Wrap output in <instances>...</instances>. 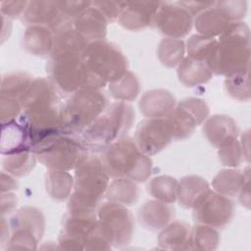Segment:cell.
<instances>
[{
    "instance_id": "1",
    "label": "cell",
    "mask_w": 251,
    "mask_h": 251,
    "mask_svg": "<svg viewBox=\"0 0 251 251\" xmlns=\"http://www.w3.org/2000/svg\"><path fill=\"white\" fill-rule=\"evenodd\" d=\"M249 28L241 22L229 23L208 59V65L217 75L226 76L249 69Z\"/></svg>"
},
{
    "instance_id": "2",
    "label": "cell",
    "mask_w": 251,
    "mask_h": 251,
    "mask_svg": "<svg viewBox=\"0 0 251 251\" xmlns=\"http://www.w3.org/2000/svg\"><path fill=\"white\" fill-rule=\"evenodd\" d=\"M134 122L132 107L124 101H118L91 123L81 133L80 140L89 150L104 151L110 144L124 137Z\"/></svg>"
},
{
    "instance_id": "3",
    "label": "cell",
    "mask_w": 251,
    "mask_h": 251,
    "mask_svg": "<svg viewBox=\"0 0 251 251\" xmlns=\"http://www.w3.org/2000/svg\"><path fill=\"white\" fill-rule=\"evenodd\" d=\"M102 162L111 177H126L145 181L151 175L152 161L137 147L135 141L124 136L110 144L104 151Z\"/></svg>"
},
{
    "instance_id": "4",
    "label": "cell",
    "mask_w": 251,
    "mask_h": 251,
    "mask_svg": "<svg viewBox=\"0 0 251 251\" xmlns=\"http://www.w3.org/2000/svg\"><path fill=\"white\" fill-rule=\"evenodd\" d=\"M109 177L102 159L88 156L75 169V191L69 201V211L95 210L107 191Z\"/></svg>"
},
{
    "instance_id": "5",
    "label": "cell",
    "mask_w": 251,
    "mask_h": 251,
    "mask_svg": "<svg viewBox=\"0 0 251 251\" xmlns=\"http://www.w3.org/2000/svg\"><path fill=\"white\" fill-rule=\"evenodd\" d=\"M108 107V99L100 89H80L60 108L61 131L69 135L81 133Z\"/></svg>"
},
{
    "instance_id": "6",
    "label": "cell",
    "mask_w": 251,
    "mask_h": 251,
    "mask_svg": "<svg viewBox=\"0 0 251 251\" xmlns=\"http://www.w3.org/2000/svg\"><path fill=\"white\" fill-rule=\"evenodd\" d=\"M32 151L43 166L53 171L76 169L88 157V149L80 139L63 132L49 136Z\"/></svg>"
},
{
    "instance_id": "7",
    "label": "cell",
    "mask_w": 251,
    "mask_h": 251,
    "mask_svg": "<svg viewBox=\"0 0 251 251\" xmlns=\"http://www.w3.org/2000/svg\"><path fill=\"white\" fill-rule=\"evenodd\" d=\"M47 71L56 88L65 94L72 95L86 88L100 89L106 85L86 69L79 56L51 58Z\"/></svg>"
},
{
    "instance_id": "8",
    "label": "cell",
    "mask_w": 251,
    "mask_h": 251,
    "mask_svg": "<svg viewBox=\"0 0 251 251\" xmlns=\"http://www.w3.org/2000/svg\"><path fill=\"white\" fill-rule=\"evenodd\" d=\"M81 60L86 69L105 84L118 80L127 72V62L121 49L105 39L89 42Z\"/></svg>"
},
{
    "instance_id": "9",
    "label": "cell",
    "mask_w": 251,
    "mask_h": 251,
    "mask_svg": "<svg viewBox=\"0 0 251 251\" xmlns=\"http://www.w3.org/2000/svg\"><path fill=\"white\" fill-rule=\"evenodd\" d=\"M97 216L101 229L111 245L122 247L129 243L133 231V222L131 214L125 205L112 201L103 203Z\"/></svg>"
},
{
    "instance_id": "10",
    "label": "cell",
    "mask_w": 251,
    "mask_h": 251,
    "mask_svg": "<svg viewBox=\"0 0 251 251\" xmlns=\"http://www.w3.org/2000/svg\"><path fill=\"white\" fill-rule=\"evenodd\" d=\"M209 115L206 102L198 98H186L178 103L167 116L172 137L184 139L189 137L197 126L203 123Z\"/></svg>"
},
{
    "instance_id": "11",
    "label": "cell",
    "mask_w": 251,
    "mask_h": 251,
    "mask_svg": "<svg viewBox=\"0 0 251 251\" xmlns=\"http://www.w3.org/2000/svg\"><path fill=\"white\" fill-rule=\"evenodd\" d=\"M19 122L28 135L31 149L49 136L62 132L60 109L57 105L24 110L19 117Z\"/></svg>"
},
{
    "instance_id": "12",
    "label": "cell",
    "mask_w": 251,
    "mask_h": 251,
    "mask_svg": "<svg viewBox=\"0 0 251 251\" xmlns=\"http://www.w3.org/2000/svg\"><path fill=\"white\" fill-rule=\"evenodd\" d=\"M233 211V203L226 196L210 189L193 207V218L198 224L222 227L231 220Z\"/></svg>"
},
{
    "instance_id": "13",
    "label": "cell",
    "mask_w": 251,
    "mask_h": 251,
    "mask_svg": "<svg viewBox=\"0 0 251 251\" xmlns=\"http://www.w3.org/2000/svg\"><path fill=\"white\" fill-rule=\"evenodd\" d=\"M158 30L171 38L185 36L193 24L192 15L177 3L160 2L153 23Z\"/></svg>"
},
{
    "instance_id": "14",
    "label": "cell",
    "mask_w": 251,
    "mask_h": 251,
    "mask_svg": "<svg viewBox=\"0 0 251 251\" xmlns=\"http://www.w3.org/2000/svg\"><path fill=\"white\" fill-rule=\"evenodd\" d=\"M173 139L165 118H148L140 122L135 131V143L147 156L157 154Z\"/></svg>"
},
{
    "instance_id": "15",
    "label": "cell",
    "mask_w": 251,
    "mask_h": 251,
    "mask_svg": "<svg viewBox=\"0 0 251 251\" xmlns=\"http://www.w3.org/2000/svg\"><path fill=\"white\" fill-rule=\"evenodd\" d=\"M160 2H126L119 18L120 24L126 29L139 30L153 23Z\"/></svg>"
},
{
    "instance_id": "16",
    "label": "cell",
    "mask_w": 251,
    "mask_h": 251,
    "mask_svg": "<svg viewBox=\"0 0 251 251\" xmlns=\"http://www.w3.org/2000/svg\"><path fill=\"white\" fill-rule=\"evenodd\" d=\"M57 88L51 79L44 77L36 78L31 81L26 91L20 97V102L24 110L57 105L60 101Z\"/></svg>"
},
{
    "instance_id": "17",
    "label": "cell",
    "mask_w": 251,
    "mask_h": 251,
    "mask_svg": "<svg viewBox=\"0 0 251 251\" xmlns=\"http://www.w3.org/2000/svg\"><path fill=\"white\" fill-rule=\"evenodd\" d=\"M107 20L92 4L74 20V28L88 42L103 40L107 31Z\"/></svg>"
},
{
    "instance_id": "18",
    "label": "cell",
    "mask_w": 251,
    "mask_h": 251,
    "mask_svg": "<svg viewBox=\"0 0 251 251\" xmlns=\"http://www.w3.org/2000/svg\"><path fill=\"white\" fill-rule=\"evenodd\" d=\"M203 132L212 145L220 148L236 139L237 127L230 117L216 115L206 121Z\"/></svg>"
},
{
    "instance_id": "19",
    "label": "cell",
    "mask_w": 251,
    "mask_h": 251,
    "mask_svg": "<svg viewBox=\"0 0 251 251\" xmlns=\"http://www.w3.org/2000/svg\"><path fill=\"white\" fill-rule=\"evenodd\" d=\"M175 215V209L170 203L162 201H147L138 211L140 224L150 230L164 228Z\"/></svg>"
},
{
    "instance_id": "20",
    "label": "cell",
    "mask_w": 251,
    "mask_h": 251,
    "mask_svg": "<svg viewBox=\"0 0 251 251\" xmlns=\"http://www.w3.org/2000/svg\"><path fill=\"white\" fill-rule=\"evenodd\" d=\"M175 96L165 89L147 91L139 101L140 112L147 118H164L175 108Z\"/></svg>"
},
{
    "instance_id": "21",
    "label": "cell",
    "mask_w": 251,
    "mask_h": 251,
    "mask_svg": "<svg viewBox=\"0 0 251 251\" xmlns=\"http://www.w3.org/2000/svg\"><path fill=\"white\" fill-rule=\"evenodd\" d=\"M25 150H32L28 135L20 122L12 121L2 124L0 151L3 156Z\"/></svg>"
},
{
    "instance_id": "22",
    "label": "cell",
    "mask_w": 251,
    "mask_h": 251,
    "mask_svg": "<svg viewBox=\"0 0 251 251\" xmlns=\"http://www.w3.org/2000/svg\"><path fill=\"white\" fill-rule=\"evenodd\" d=\"M61 11L58 2L31 1L22 15V21L30 25L50 26L58 18Z\"/></svg>"
},
{
    "instance_id": "23",
    "label": "cell",
    "mask_w": 251,
    "mask_h": 251,
    "mask_svg": "<svg viewBox=\"0 0 251 251\" xmlns=\"http://www.w3.org/2000/svg\"><path fill=\"white\" fill-rule=\"evenodd\" d=\"M88 43L89 42L75 28L62 31L54 35V44L51 52V58L65 56L81 57Z\"/></svg>"
},
{
    "instance_id": "24",
    "label": "cell",
    "mask_w": 251,
    "mask_h": 251,
    "mask_svg": "<svg viewBox=\"0 0 251 251\" xmlns=\"http://www.w3.org/2000/svg\"><path fill=\"white\" fill-rule=\"evenodd\" d=\"M210 190L208 182L196 176H187L177 182L176 198L184 208H193Z\"/></svg>"
},
{
    "instance_id": "25",
    "label": "cell",
    "mask_w": 251,
    "mask_h": 251,
    "mask_svg": "<svg viewBox=\"0 0 251 251\" xmlns=\"http://www.w3.org/2000/svg\"><path fill=\"white\" fill-rule=\"evenodd\" d=\"M54 33L45 25H29L24 35V47L35 56L51 55Z\"/></svg>"
},
{
    "instance_id": "26",
    "label": "cell",
    "mask_w": 251,
    "mask_h": 251,
    "mask_svg": "<svg viewBox=\"0 0 251 251\" xmlns=\"http://www.w3.org/2000/svg\"><path fill=\"white\" fill-rule=\"evenodd\" d=\"M212 74L206 61L188 56L178 64L177 68L179 80L189 87L207 82L212 77Z\"/></svg>"
},
{
    "instance_id": "27",
    "label": "cell",
    "mask_w": 251,
    "mask_h": 251,
    "mask_svg": "<svg viewBox=\"0 0 251 251\" xmlns=\"http://www.w3.org/2000/svg\"><path fill=\"white\" fill-rule=\"evenodd\" d=\"M191 228L184 222H175L166 226L159 235V244L165 249H191Z\"/></svg>"
},
{
    "instance_id": "28",
    "label": "cell",
    "mask_w": 251,
    "mask_h": 251,
    "mask_svg": "<svg viewBox=\"0 0 251 251\" xmlns=\"http://www.w3.org/2000/svg\"><path fill=\"white\" fill-rule=\"evenodd\" d=\"M227 18L216 7L200 13L195 19V28L204 36L212 37L221 35L229 25Z\"/></svg>"
},
{
    "instance_id": "29",
    "label": "cell",
    "mask_w": 251,
    "mask_h": 251,
    "mask_svg": "<svg viewBox=\"0 0 251 251\" xmlns=\"http://www.w3.org/2000/svg\"><path fill=\"white\" fill-rule=\"evenodd\" d=\"M10 226L12 231L17 229L27 230L40 239L44 230V217L38 209L25 207L11 218Z\"/></svg>"
},
{
    "instance_id": "30",
    "label": "cell",
    "mask_w": 251,
    "mask_h": 251,
    "mask_svg": "<svg viewBox=\"0 0 251 251\" xmlns=\"http://www.w3.org/2000/svg\"><path fill=\"white\" fill-rule=\"evenodd\" d=\"M109 201L122 205H132L138 198V187L136 183L126 177L115 178L109 185L106 191Z\"/></svg>"
},
{
    "instance_id": "31",
    "label": "cell",
    "mask_w": 251,
    "mask_h": 251,
    "mask_svg": "<svg viewBox=\"0 0 251 251\" xmlns=\"http://www.w3.org/2000/svg\"><path fill=\"white\" fill-rule=\"evenodd\" d=\"M45 184L50 197L61 201L69 197L74 185V179L66 171L50 170L45 176Z\"/></svg>"
},
{
    "instance_id": "32",
    "label": "cell",
    "mask_w": 251,
    "mask_h": 251,
    "mask_svg": "<svg viewBox=\"0 0 251 251\" xmlns=\"http://www.w3.org/2000/svg\"><path fill=\"white\" fill-rule=\"evenodd\" d=\"M247 178L248 174L245 177L244 173L240 171L223 170L215 176L212 184L216 192L224 196H233L240 190Z\"/></svg>"
},
{
    "instance_id": "33",
    "label": "cell",
    "mask_w": 251,
    "mask_h": 251,
    "mask_svg": "<svg viewBox=\"0 0 251 251\" xmlns=\"http://www.w3.org/2000/svg\"><path fill=\"white\" fill-rule=\"evenodd\" d=\"M36 156L32 150L6 155L2 160L4 171L15 176H23L27 175L35 166Z\"/></svg>"
},
{
    "instance_id": "34",
    "label": "cell",
    "mask_w": 251,
    "mask_h": 251,
    "mask_svg": "<svg viewBox=\"0 0 251 251\" xmlns=\"http://www.w3.org/2000/svg\"><path fill=\"white\" fill-rule=\"evenodd\" d=\"M109 90L119 101H131L139 93V81L134 74L127 71L118 80L109 83Z\"/></svg>"
},
{
    "instance_id": "35",
    "label": "cell",
    "mask_w": 251,
    "mask_h": 251,
    "mask_svg": "<svg viewBox=\"0 0 251 251\" xmlns=\"http://www.w3.org/2000/svg\"><path fill=\"white\" fill-rule=\"evenodd\" d=\"M147 187L148 192L159 201L171 204L176 199L177 181L172 176H160L154 177Z\"/></svg>"
},
{
    "instance_id": "36",
    "label": "cell",
    "mask_w": 251,
    "mask_h": 251,
    "mask_svg": "<svg viewBox=\"0 0 251 251\" xmlns=\"http://www.w3.org/2000/svg\"><path fill=\"white\" fill-rule=\"evenodd\" d=\"M183 55L184 43L179 39L164 38L159 44L158 57L166 67H176L183 60Z\"/></svg>"
},
{
    "instance_id": "37",
    "label": "cell",
    "mask_w": 251,
    "mask_h": 251,
    "mask_svg": "<svg viewBox=\"0 0 251 251\" xmlns=\"http://www.w3.org/2000/svg\"><path fill=\"white\" fill-rule=\"evenodd\" d=\"M32 77L25 73L6 74L1 81V95L19 98L26 91L30 85Z\"/></svg>"
},
{
    "instance_id": "38",
    "label": "cell",
    "mask_w": 251,
    "mask_h": 251,
    "mask_svg": "<svg viewBox=\"0 0 251 251\" xmlns=\"http://www.w3.org/2000/svg\"><path fill=\"white\" fill-rule=\"evenodd\" d=\"M190 243L191 249L213 250L219 244V234L214 227L199 224L191 228Z\"/></svg>"
},
{
    "instance_id": "39",
    "label": "cell",
    "mask_w": 251,
    "mask_h": 251,
    "mask_svg": "<svg viewBox=\"0 0 251 251\" xmlns=\"http://www.w3.org/2000/svg\"><path fill=\"white\" fill-rule=\"evenodd\" d=\"M217 42L218 41L212 37H207L201 34L192 35L188 39L186 46L188 57L203 60L208 63V59Z\"/></svg>"
},
{
    "instance_id": "40",
    "label": "cell",
    "mask_w": 251,
    "mask_h": 251,
    "mask_svg": "<svg viewBox=\"0 0 251 251\" xmlns=\"http://www.w3.org/2000/svg\"><path fill=\"white\" fill-rule=\"evenodd\" d=\"M248 70L226 76V90L229 93V95L232 96L234 99L245 101L250 98Z\"/></svg>"
},
{
    "instance_id": "41",
    "label": "cell",
    "mask_w": 251,
    "mask_h": 251,
    "mask_svg": "<svg viewBox=\"0 0 251 251\" xmlns=\"http://www.w3.org/2000/svg\"><path fill=\"white\" fill-rule=\"evenodd\" d=\"M218 155L222 164L228 167L239 166L244 157L241 145L236 139L220 147Z\"/></svg>"
},
{
    "instance_id": "42",
    "label": "cell",
    "mask_w": 251,
    "mask_h": 251,
    "mask_svg": "<svg viewBox=\"0 0 251 251\" xmlns=\"http://www.w3.org/2000/svg\"><path fill=\"white\" fill-rule=\"evenodd\" d=\"M0 119L1 124L15 121L22 114V104L17 98L1 95L0 98Z\"/></svg>"
},
{
    "instance_id": "43",
    "label": "cell",
    "mask_w": 251,
    "mask_h": 251,
    "mask_svg": "<svg viewBox=\"0 0 251 251\" xmlns=\"http://www.w3.org/2000/svg\"><path fill=\"white\" fill-rule=\"evenodd\" d=\"M215 7L218 8L229 22L241 19L246 12V3L242 1L216 2Z\"/></svg>"
},
{
    "instance_id": "44",
    "label": "cell",
    "mask_w": 251,
    "mask_h": 251,
    "mask_svg": "<svg viewBox=\"0 0 251 251\" xmlns=\"http://www.w3.org/2000/svg\"><path fill=\"white\" fill-rule=\"evenodd\" d=\"M91 4L101 12L107 21H115L120 18L126 2H91Z\"/></svg>"
},
{
    "instance_id": "45",
    "label": "cell",
    "mask_w": 251,
    "mask_h": 251,
    "mask_svg": "<svg viewBox=\"0 0 251 251\" xmlns=\"http://www.w3.org/2000/svg\"><path fill=\"white\" fill-rule=\"evenodd\" d=\"M26 6V1H2L1 14L7 19H15L24 14Z\"/></svg>"
},
{
    "instance_id": "46",
    "label": "cell",
    "mask_w": 251,
    "mask_h": 251,
    "mask_svg": "<svg viewBox=\"0 0 251 251\" xmlns=\"http://www.w3.org/2000/svg\"><path fill=\"white\" fill-rule=\"evenodd\" d=\"M178 5L183 7L186 11H188L192 16L195 14L202 13L212 7L215 6L216 2H196V1H181L176 2Z\"/></svg>"
},
{
    "instance_id": "47",
    "label": "cell",
    "mask_w": 251,
    "mask_h": 251,
    "mask_svg": "<svg viewBox=\"0 0 251 251\" xmlns=\"http://www.w3.org/2000/svg\"><path fill=\"white\" fill-rule=\"evenodd\" d=\"M17 206V197L15 194L7 192V194L2 193L1 196V212L2 216L11 213Z\"/></svg>"
},
{
    "instance_id": "48",
    "label": "cell",
    "mask_w": 251,
    "mask_h": 251,
    "mask_svg": "<svg viewBox=\"0 0 251 251\" xmlns=\"http://www.w3.org/2000/svg\"><path fill=\"white\" fill-rule=\"evenodd\" d=\"M18 182L12 178L9 174L6 175L4 172L1 174V192H9L11 189H17Z\"/></svg>"
}]
</instances>
